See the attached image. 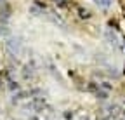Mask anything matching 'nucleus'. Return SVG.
I'll return each instance as SVG.
<instances>
[{
  "instance_id": "nucleus-1",
  "label": "nucleus",
  "mask_w": 125,
  "mask_h": 120,
  "mask_svg": "<svg viewBox=\"0 0 125 120\" xmlns=\"http://www.w3.org/2000/svg\"><path fill=\"white\" fill-rule=\"evenodd\" d=\"M76 14H78V18H80V19H90L92 18V11L87 9V7H78Z\"/></svg>"
},
{
  "instance_id": "nucleus-2",
  "label": "nucleus",
  "mask_w": 125,
  "mask_h": 120,
  "mask_svg": "<svg viewBox=\"0 0 125 120\" xmlns=\"http://www.w3.org/2000/svg\"><path fill=\"white\" fill-rule=\"evenodd\" d=\"M94 2H96L101 9H109L111 7V0H94Z\"/></svg>"
},
{
  "instance_id": "nucleus-3",
  "label": "nucleus",
  "mask_w": 125,
  "mask_h": 120,
  "mask_svg": "<svg viewBox=\"0 0 125 120\" xmlns=\"http://www.w3.org/2000/svg\"><path fill=\"white\" fill-rule=\"evenodd\" d=\"M51 2H56V4H57V2H59V0H51Z\"/></svg>"
}]
</instances>
